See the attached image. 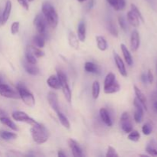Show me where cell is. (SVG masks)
Segmentation results:
<instances>
[{"label": "cell", "mask_w": 157, "mask_h": 157, "mask_svg": "<svg viewBox=\"0 0 157 157\" xmlns=\"http://www.w3.org/2000/svg\"><path fill=\"white\" fill-rule=\"evenodd\" d=\"M41 11L48 25L52 29H55L58 24V16L54 6L51 3L44 2L41 6Z\"/></svg>", "instance_id": "1"}, {"label": "cell", "mask_w": 157, "mask_h": 157, "mask_svg": "<svg viewBox=\"0 0 157 157\" xmlns=\"http://www.w3.org/2000/svg\"><path fill=\"white\" fill-rule=\"evenodd\" d=\"M33 140L38 144H42L47 142L49 138L48 130L43 124L36 122L32 125L31 128Z\"/></svg>", "instance_id": "2"}, {"label": "cell", "mask_w": 157, "mask_h": 157, "mask_svg": "<svg viewBox=\"0 0 157 157\" xmlns=\"http://www.w3.org/2000/svg\"><path fill=\"white\" fill-rule=\"evenodd\" d=\"M16 88L23 103L28 107H34L35 104V99L34 98V95L28 90L27 87L22 83H18L16 85Z\"/></svg>", "instance_id": "3"}, {"label": "cell", "mask_w": 157, "mask_h": 157, "mask_svg": "<svg viewBox=\"0 0 157 157\" xmlns=\"http://www.w3.org/2000/svg\"><path fill=\"white\" fill-rule=\"evenodd\" d=\"M57 76L59 78L60 83H61V88H62L63 94L64 95V98L67 100V102H71V90L69 87L68 82H67V78L65 74L61 70L57 71Z\"/></svg>", "instance_id": "4"}, {"label": "cell", "mask_w": 157, "mask_h": 157, "mask_svg": "<svg viewBox=\"0 0 157 157\" xmlns=\"http://www.w3.org/2000/svg\"><path fill=\"white\" fill-rule=\"evenodd\" d=\"M47 25L48 23L44 18V15H41V14H38L34 18V25H35V29L38 31V34H41L44 36H45Z\"/></svg>", "instance_id": "5"}, {"label": "cell", "mask_w": 157, "mask_h": 157, "mask_svg": "<svg viewBox=\"0 0 157 157\" xmlns=\"http://www.w3.org/2000/svg\"><path fill=\"white\" fill-rule=\"evenodd\" d=\"M120 125L124 133H129L133 130V124H132L131 117L127 112H124L121 117Z\"/></svg>", "instance_id": "6"}, {"label": "cell", "mask_w": 157, "mask_h": 157, "mask_svg": "<svg viewBox=\"0 0 157 157\" xmlns=\"http://www.w3.org/2000/svg\"><path fill=\"white\" fill-rule=\"evenodd\" d=\"M0 95L4 98H12V99H18L20 98L19 94L16 91L11 88L9 85L4 84H0Z\"/></svg>", "instance_id": "7"}, {"label": "cell", "mask_w": 157, "mask_h": 157, "mask_svg": "<svg viewBox=\"0 0 157 157\" xmlns=\"http://www.w3.org/2000/svg\"><path fill=\"white\" fill-rule=\"evenodd\" d=\"M12 117L15 121H18V122L26 123V124H29L30 125H32L35 123H36L35 120L32 119L27 113L23 111H14L12 113Z\"/></svg>", "instance_id": "8"}, {"label": "cell", "mask_w": 157, "mask_h": 157, "mask_svg": "<svg viewBox=\"0 0 157 157\" xmlns=\"http://www.w3.org/2000/svg\"><path fill=\"white\" fill-rule=\"evenodd\" d=\"M133 105L135 107V111H134V115H133V117H134V121H136V123L140 124V123L142 122L143 118H144V107H143L142 104L140 103V101H138L136 98H135L134 101H133Z\"/></svg>", "instance_id": "9"}, {"label": "cell", "mask_w": 157, "mask_h": 157, "mask_svg": "<svg viewBox=\"0 0 157 157\" xmlns=\"http://www.w3.org/2000/svg\"><path fill=\"white\" fill-rule=\"evenodd\" d=\"M48 101L49 105L52 108L54 111L57 113L58 111L60 110L59 104H58V95L53 91H50L48 94Z\"/></svg>", "instance_id": "10"}, {"label": "cell", "mask_w": 157, "mask_h": 157, "mask_svg": "<svg viewBox=\"0 0 157 157\" xmlns=\"http://www.w3.org/2000/svg\"><path fill=\"white\" fill-rule=\"evenodd\" d=\"M140 44V38L139 32L136 30L133 31L130 37V48L132 52H136L139 49Z\"/></svg>", "instance_id": "11"}, {"label": "cell", "mask_w": 157, "mask_h": 157, "mask_svg": "<svg viewBox=\"0 0 157 157\" xmlns=\"http://www.w3.org/2000/svg\"><path fill=\"white\" fill-rule=\"evenodd\" d=\"M113 57H114V61L115 63H116V65L117 67L118 71L121 73V75L124 77L127 76V69H126L125 64H124V61L121 59V57L117 55V53L114 52V55H113Z\"/></svg>", "instance_id": "12"}, {"label": "cell", "mask_w": 157, "mask_h": 157, "mask_svg": "<svg viewBox=\"0 0 157 157\" xmlns=\"http://www.w3.org/2000/svg\"><path fill=\"white\" fill-rule=\"evenodd\" d=\"M69 146H70V148L71 150L72 154L75 157H81L83 156V153L82 150L80 147L79 144L73 139L69 140Z\"/></svg>", "instance_id": "13"}, {"label": "cell", "mask_w": 157, "mask_h": 157, "mask_svg": "<svg viewBox=\"0 0 157 157\" xmlns=\"http://www.w3.org/2000/svg\"><path fill=\"white\" fill-rule=\"evenodd\" d=\"M100 117H101L103 122L107 127H111L113 125V122H112V119L110 117V113H109V111L106 108H101L100 110Z\"/></svg>", "instance_id": "14"}, {"label": "cell", "mask_w": 157, "mask_h": 157, "mask_svg": "<svg viewBox=\"0 0 157 157\" xmlns=\"http://www.w3.org/2000/svg\"><path fill=\"white\" fill-rule=\"evenodd\" d=\"M23 67H24L25 70L26 71L28 74L33 75V76L38 75L40 72L39 68L35 64H30V63L27 62L26 61H24V62H23Z\"/></svg>", "instance_id": "15"}, {"label": "cell", "mask_w": 157, "mask_h": 157, "mask_svg": "<svg viewBox=\"0 0 157 157\" xmlns=\"http://www.w3.org/2000/svg\"><path fill=\"white\" fill-rule=\"evenodd\" d=\"M47 84L54 90H58L61 88V83L57 75H51L47 79Z\"/></svg>", "instance_id": "16"}, {"label": "cell", "mask_w": 157, "mask_h": 157, "mask_svg": "<svg viewBox=\"0 0 157 157\" xmlns=\"http://www.w3.org/2000/svg\"><path fill=\"white\" fill-rule=\"evenodd\" d=\"M12 2L10 0H8L5 6L4 11H3L2 14V24H5L6 21L9 20V16H10L11 11H12Z\"/></svg>", "instance_id": "17"}, {"label": "cell", "mask_w": 157, "mask_h": 157, "mask_svg": "<svg viewBox=\"0 0 157 157\" xmlns=\"http://www.w3.org/2000/svg\"><path fill=\"white\" fill-rule=\"evenodd\" d=\"M133 88H134L135 94H136V98L138 100V101H140V103L142 104L143 107H144V110H147V98H146L145 95L144 94V93H143V92L141 91V90H140V89L138 88V87H136V85H134Z\"/></svg>", "instance_id": "18"}, {"label": "cell", "mask_w": 157, "mask_h": 157, "mask_svg": "<svg viewBox=\"0 0 157 157\" xmlns=\"http://www.w3.org/2000/svg\"><path fill=\"white\" fill-rule=\"evenodd\" d=\"M121 51H122L123 52V55H124V59H125L126 63L127 64V65L132 66L133 63V58H132V55L130 53V52H129L128 48H127V46H126L124 44H121Z\"/></svg>", "instance_id": "19"}, {"label": "cell", "mask_w": 157, "mask_h": 157, "mask_svg": "<svg viewBox=\"0 0 157 157\" xmlns=\"http://www.w3.org/2000/svg\"><path fill=\"white\" fill-rule=\"evenodd\" d=\"M78 38L79 41L84 42L86 40V25L84 21H81L78 26Z\"/></svg>", "instance_id": "20"}, {"label": "cell", "mask_w": 157, "mask_h": 157, "mask_svg": "<svg viewBox=\"0 0 157 157\" xmlns=\"http://www.w3.org/2000/svg\"><path fill=\"white\" fill-rule=\"evenodd\" d=\"M127 21L132 26L135 28L139 27L140 25V19L131 10L129 11L127 14Z\"/></svg>", "instance_id": "21"}, {"label": "cell", "mask_w": 157, "mask_h": 157, "mask_svg": "<svg viewBox=\"0 0 157 157\" xmlns=\"http://www.w3.org/2000/svg\"><path fill=\"white\" fill-rule=\"evenodd\" d=\"M121 90V86H120L118 81H115L113 84H111L110 85L107 86V87H104V93L107 94H114L118 92Z\"/></svg>", "instance_id": "22"}, {"label": "cell", "mask_w": 157, "mask_h": 157, "mask_svg": "<svg viewBox=\"0 0 157 157\" xmlns=\"http://www.w3.org/2000/svg\"><path fill=\"white\" fill-rule=\"evenodd\" d=\"M78 36H76V35H75L74 32H71L70 33H69V35H68V43L69 44H70L71 47L72 48L75 49V50H77V49H78V48H79V41H78Z\"/></svg>", "instance_id": "23"}, {"label": "cell", "mask_w": 157, "mask_h": 157, "mask_svg": "<svg viewBox=\"0 0 157 157\" xmlns=\"http://www.w3.org/2000/svg\"><path fill=\"white\" fill-rule=\"evenodd\" d=\"M96 42L97 45H98V48L102 52H104L107 49V41L106 40V38L104 37L101 36H97L96 37Z\"/></svg>", "instance_id": "24"}, {"label": "cell", "mask_w": 157, "mask_h": 157, "mask_svg": "<svg viewBox=\"0 0 157 157\" xmlns=\"http://www.w3.org/2000/svg\"><path fill=\"white\" fill-rule=\"evenodd\" d=\"M0 122L2 124H4V125H6V127H9V128L12 129V130H15V131H17V130H18V127L15 125V123L12 121H11V119L8 116L0 118Z\"/></svg>", "instance_id": "25"}, {"label": "cell", "mask_w": 157, "mask_h": 157, "mask_svg": "<svg viewBox=\"0 0 157 157\" xmlns=\"http://www.w3.org/2000/svg\"><path fill=\"white\" fill-rule=\"evenodd\" d=\"M57 116H58V120H59L60 123H61V125H62L63 127H65L66 129L70 128L71 127L70 122H69L68 119H67V117H66L64 113H61V112L59 110V111L57 112Z\"/></svg>", "instance_id": "26"}, {"label": "cell", "mask_w": 157, "mask_h": 157, "mask_svg": "<svg viewBox=\"0 0 157 157\" xmlns=\"http://www.w3.org/2000/svg\"><path fill=\"white\" fill-rule=\"evenodd\" d=\"M33 42L35 44V45L36 47L43 48L45 44V41H44V35H41V34H38V35H36L33 38Z\"/></svg>", "instance_id": "27"}, {"label": "cell", "mask_w": 157, "mask_h": 157, "mask_svg": "<svg viewBox=\"0 0 157 157\" xmlns=\"http://www.w3.org/2000/svg\"><path fill=\"white\" fill-rule=\"evenodd\" d=\"M27 48L35 55L36 58H42L44 56V52L43 51H41V49L40 48L36 47V46L33 45H29L28 46Z\"/></svg>", "instance_id": "28"}, {"label": "cell", "mask_w": 157, "mask_h": 157, "mask_svg": "<svg viewBox=\"0 0 157 157\" xmlns=\"http://www.w3.org/2000/svg\"><path fill=\"white\" fill-rule=\"evenodd\" d=\"M84 70L87 73L97 74L98 72V67L94 63L88 61V62H86L84 64Z\"/></svg>", "instance_id": "29"}, {"label": "cell", "mask_w": 157, "mask_h": 157, "mask_svg": "<svg viewBox=\"0 0 157 157\" xmlns=\"http://www.w3.org/2000/svg\"><path fill=\"white\" fill-rule=\"evenodd\" d=\"M0 136L5 140H11L16 139L17 134L9 131H6V130H1L0 131Z\"/></svg>", "instance_id": "30"}, {"label": "cell", "mask_w": 157, "mask_h": 157, "mask_svg": "<svg viewBox=\"0 0 157 157\" xmlns=\"http://www.w3.org/2000/svg\"><path fill=\"white\" fill-rule=\"evenodd\" d=\"M101 91V86L98 81H95L92 84V96L94 99H98Z\"/></svg>", "instance_id": "31"}, {"label": "cell", "mask_w": 157, "mask_h": 157, "mask_svg": "<svg viewBox=\"0 0 157 157\" xmlns=\"http://www.w3.org/2000/svg\"><path fill=\"white\" fill-rule=\"evenodd\" d=\"M25 61L27 62L30 63V64H37V59H36V57L27 48L25 52Z\"/></svg>", "instance_id": "32"}, {"label": "cell", "mask_w": 157, "mask_h": 157, "mask_svg": "<svg viewBox=\"0 0 157 157\" xmlns=\"http://www.w3.org/2000/svg\"><path fill=\"white\" fill-rule=\"evenodd\" d=\"M115 81H116V76H115L114 74L113 73L107 74V75L105 78V80H104V87H107V86L110 85V84H113Z\"/></svg>", "instance_id": "33"}, {"label": "cell", "mask_w": 157, "mask_h": 157, "mask_svg": "<svg viewBox=\"0 0 157 157\" xmlns=\"http://www.w3.org/2000/svg\"><path fill=\"white\" fill-rule=\"evenodd\" d=\"M107 28H108V31L110 34H111L114 37H118V34H119V32H118V29H117L116 25H114V23L112 21H109L108 25H107Z\"/></svg>", "instance_id": "34"}, {"label": "cell", "mask_w": 157, "mask_h": 157, "mask_svg": "<svg viewBox=\"0 0 157 157\" xmlns=\"http://www.w3.org/2000/svg\"><path fill=\"white\" fill-rule=\"evenodd\" d=\"M140 135L137 130H132L129 133L128 139L133 142H137L140 140Z\"/></svg>", "instance_id": "35"}, {"label": "cell", "mask_w": 157, "mask_h": 157, "mask_svg": "<svg viewBox=\"0 0 157 157\" xmlns=\"http://www.w3.org/2000/svg\"><path fill=\"white\" fill-rule=\"evenodd\" d=\"M130 8H131V11L133 12V13L135 14V15H136V16L139 18L140 21H141L142 22H144V16H143L142 13L140 12V11L139 10V9H138L137 7H136V6H135L134 4H131V6H130Z\"/></svg>", "instance_id": "36"}, {"label": "cell", "mask_w": 157, "mask_h": 157, "mask_svg": "<svg viewBox=\"0 0 157 157\" xmlns=\"http://www.w3.org/2000/svg\"><path fill=\"white\" fill-rule=\"evenodd\" d=\"M142 131L143 133L146 136H148L153 131V126L150 124V123H147V124H144L142 127Z\"/></svg>", "instance_id": "37"}, {"label": "cell", "mask_w": 157, "mask_h": 157, "mask_svg": "<svg viewBox=\"0 0 157 157\" xmlns=\"http://www.w3.org/2000/svg\"><path fill=\"white\" fill-rule=\"evenodd\" d=\"M106 156L107 157H118L119 155L116 152V150L114 148H113L112 147H107V151L106 153Z\"/></svg>", "instance_id": "38"}, {"label": "cell", "mask_w": 157, "mask_h": 157, "mask_svg": "<svg viewBox=\"0 0 157 157\" xmlns=\"http://www.w3.org/2000/svg\"><path fill=\"white\" fill-rule=\"evenodd\" d=\"M19 26L20 23L18 21H14L12 24V26H11V33L12 35H16L18 31H19Z\"/></svg>", "instance_id": "39"}, {"label": "cell", "mask_w": 157, "mask_h": 157, "mask_svg": "<svg viewBox=\"0 0 157 157\" xmlns=\"http://www.w3.org/2000/svg\"><path fill=\"white\" fill-rule=\"evenodd\" d=\"M118 23H119L120 27L121 28V29L124 31H127V24L126 22L125 19H124V17L120 16L118 18Z\"/></svg>", "instance_id": "40"}, {"label": "cell", "mask_w": 157, "mask_h": 157, "mask_svg": "<svg viewBox=\"0 0 157 157\" xmlns=\"http://www.w3.org/2000/svg\"><path fill=\"white\" fill-rule=\"evenodd\" d=\"M146 151L149 153V155L152 156H157V150L156 149L153 148L150 145H148L146 148Z\"/></svg>", "instance_id": "41"}, {"label": "cell", "mask_w": 157, "mask_h": 157, "mask_svg": "<svg viewBox=\"0 0 157 157\" xmlns=\"http://www.w3.org/2000/svg\"><path fill=\"white\" fill-rule=\"evenodd\" d=\"M126 7L125 0H117V11H123Z\"/></svg>", "instance_id": "42"}, {"label": "cell", "mask_w": 157, "mask_h": 157, "mask_svg": "<svg viewBox=\"0 0 157 157\" xmlns=\"http://www.w3.org/2000/svg\"><path fill=\"white\" fill-rule=\"evenodd\" d=\"M18 2L19 3L20 6L23 8V9H25L26 11H28L29 9V5L28 2V0H18Z\"/></svg>", "instance_id": "43"}, {"label": "cell", "mask_w": 157, "mask_h": 157, "mask_svg": "<svg viewBox=\"0 0 157 157\" xmlns=\"http://www.w3.org/2000/svg\"><path fill=\"white\" fill-rule=\"evenodd\" d=\"M147 79H148V82L150 84H153V72H152L151 70H149L148 72H147Z\"/></svg>", "instance_id": "44"}, {"label": "cell", "mask_w": 157, "mask_h": 157, "mask_svg": "<svg viewBox=\"0 0 157 157\" xmlns=\"http://www.w3.org/2000/svg\"><path fill=\"white\" fill-rule=\"evenodd\" d=\"M107 2L117 11V0H107Z\"/></svg>", "instance_id": "45"}, {"label": "cell", "mask_w": 157, "mask_h": 157, "mask_svg": "<svg viewBox=\"0 0 157 157\" xmlns=\"http://www.w3.org/2000/svg\"><path fill=\"white\" fill-rule=\"evenodd\" d=\"M94 4H95V0H89L88 5H87V9H88L89 10L92 9L94 6Z\"/></svg>", "instance_id": "46"}, {"label": "cell", "mask_w": 157, "mask_h": 157, "mask_svg": "<svg viewBox=\"0 0 157 157\" xmlns=\"http://www.w3.org/2000/svg\"><path fill=\"white\" fill-rule=\"evenodd\" d=\"M141 81H142V82L144 83V84H147V82H148V79H147V75H146V74H142V75H141Z\"/></svg>", "instance_id": "47"}, {"label": "cell", "mask_w": 157, "mask_h": 157, "mask_svg": "<svg viewBox=\"0 0 157 157\" xmlns=\"http://www.w3.org/2000/svg\"><path fill=\"white\" fill-rule=\"evenodd\" d=\"M7 116V113H6V112H5L4 110H2V109H0V118L2 117H4Z\"/></svg>", "instance_id": "48"}, {"label": "cell", "mask_w": 157, "mask_h": 157, "mask_svg": "<svg viewBox=\"0 0 157 157\" xmlns=\"http://www.w3.org/2000/svg\"><path fill=\"white\" fill-rule=\"evenodd\" d=\"M152 99H153V101H157V91L154 92V93L153 94V95H152Z\"/></svg>", "instance_id": "49"}, {"label": "cell", "mask_w": 157, "mask_h": 157, "mask_svg": "<svg viewBox=\"0 0 157 157\" xmlns=\"http://www.w3.org/2000/svg\"><path fill=\"white\" fill-rule=\"evenodd\" d=\"M58 157H65L66 155L64 154L62 151H59L58 153Z\"/></svg>", "instance_id": "50"}, {"label": "cell", "mask_w": 157, "mask_h": 157, "mask_svg": "<svg viewBox=\"0 0 157 157\" xmlns=\"http://www.w3.org/2000/svg\"><path fill=\"white\" fill-rule=\"evenodd\" d=\"M153 107L154 109V110H156L157 112V101H154V102L153 104Z\"/></svg>", "instance_id": "51"}, {"label": "cell", "mask_w": 157, "mask_h": 157, "mask_svg": "<svg viewBox=\"0 0 157 157\" xmlns=\"http://www.w3.org/2000/svg\"><path fill=\"white\" fill-rule=\"evenodd\" d=\"M3 83V79H2V77L0 76V84H2Z\"/></svg>", "instance_id": "52"}, {"label": "cell", "mask_w": 157, "mask_h": 157, "mask_svg": "<svg viewBox=\"0 0 157 157\" xmlns=\"http://www.w3.org/2000/svg\"><path fill=\"white\" fill-rule=\"evenodd\" d=\"M78 2H85L86 0H78Z\"/></svg>", "instance_id": "53"}, {"label": "cell", "mask_w": 157, "mask_h": 157, "mask_svg": "<svg viewBox=\"0 0 157 157\" xmlns=\"http://www.w3.org/2000/svg\"><path fill=\"white\" fill-rule=\"evenodd\" d=\"M0 22H2V14L0 13Z\"/></svg>", "instance_id": "54"}, {"label": "cell", "mask_w": 157, "mask_h": 157, "mask_svg": "<svg viewBox=\"0 0 157 157\" xmlns=\"http://www.w3.org/2000/svg\"><path fill=\"white\" fill-rule=\"evenodd\" d=\"M28 1H29V2H32V1H33V0H28Z\"/></svg>", "instance_id": "55"}, {"label": "cell", "mask_w": 157, "mask_h": 157, "mask_svg": "<svg viewBox=\"0 0 157 157\" xmlns=\"http://www.w3.org/2000/svg\"><path fill=\"white\" fill-rule=\"evenodd\" d=\"M156 71H157V63H156Z\"/></svg>", "instance_id": "56"}]
</instances>
